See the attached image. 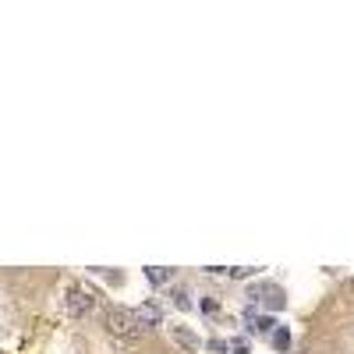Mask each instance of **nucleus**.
I'll return each instance as SVG.
<instances>
[{
  "instance_id": "1",
  "label": "nucleus",
  "mask_w": 354,
  "mask_h": 354,
  "mask_svg": "<svg viewBox=\"0 0 354 354\" xmlns=\"http://www.w3.org/2000/svg\"><path fill=\"white\" fill-rule=\"evenodd\" d=\"M103 326H107L110 337H121V340H138L142 333L149 329L138 319V312H131V308H110L107 316H103Z\"/></svg>"
},
{
  "instance_id": "2",
  "label": "nucleus",
  "mask_w": 354,
  "mask_h": 354,
  "mask_svg": "<svg viewBox=\"0 0 354 354\" xmlns=\"http://www.w3.org/2000/svg\"><path fill=\"white\" fill-rule=\"evenodd\" d=\"M64 308H68L71 319H81V316H89V312L96 308V294L86 290V287H71L68 298H64Z\"/></svg>"
},
{
  "instance_id": "3",
  "label": "nucleus",
  "mask_w": 354,
  "mask_h": 354,
  "mask_svg": "<svg viewBox=\"0 0 354 354\" xmlns=\"http://www.w3.org/2000/svg\"><path fill=\"white\" fill-rule=\"evenodd\" d=\"M145 277H149L153 283H166V280H170V269H166V266H149V269H145Z\"/></svg>"
},
{
  "instance_id": "4",
  "label": "nucleus",
  "mask_w": 354,
  "mask_h": 354,
  "mask_svg": "<svg viewBox=\"0 0 354 354\" xmlns=\"http://www.w3.org/2000/svg\"><path fill=\"white\" fill-rule=\"evenodd\" d=\"M174 340H177L181 347H188V351H195V347H199L195 333H188V329H174Z\"/></svg>"
},
{
  "instance_id": "5",
  "label": "nucleus",
  "mask_w": 354,
  "mask_h": 354,
  "mask_svg": "<svg viewBox=\"0 0 354 354\" xmlns=\"http://www.w3.org/2000/svg\"><path fill=\"white\" fill-rule=\"evenodd\" d=\"M273 347H277V351H287V347H290V333H287V329H277V333H273Z\"/></svg>"
},
{
  "instance_id": "6",
  "label": "nucleus",
  "mask_w": 354,
  "mask_h": 354,
  "mask_svg": "<svg viewBox=\"0 0 354 354\" xmlns=\"http://www.w3.org/2000/svg\"><path fill=\"white\" fill-rule=\"evenodd\" d=\"M273 326H277L273 319H269V316H262V319H255V326H252V329H255V333H269Z\"/></svg>"
},
{
  "instance_id": "7",
  "label": "nucleus",
  "mask_w": 354,
  "mask_h": 354,
  "mask_svg": "<svg viewBox=\"0 0 354 354\" xmlns=\"http://www.w3.org/2000/svg\"><path fill=\"white\" fill-rule=\"evenodd\" d=\"M199 308H202V312H210V316H213V312H216L220 305H216L213 298H202V301H199Z\"/></svg>"
},
{
  "instance_id": "8",
  "label": "nucleus",
  "mask_w": 354,
  "mask_h": 354,
  "mask_svg": "<svg viewBox=\"0 0 354 354\" xmlns=\"http://www.w3.org/2000/svg\"><path fill=\"white\" fill-rule=\"evenodd\" d=\"M174 305L177 308H188V294H184V290H174Z\"/></svg>"
},
{
  "instance_id": "9",
  "label": "nucleus",
  "mask_w": 354,
  "mask_h": 354,
  "mask_svg": "<svg viewBox=\"0 0 354 354\" xmlns=\"http://www.w3.org/2000/svg\"><path fill=\"white\" fill-rule=\"evenodd\" d=\"M231 354H248V347H244V344H241V340H238V344H234V347H231Z\"/></svg>"
},
{
  "instance_id": "10",
  "label": "nucleus",
  "mask_w": 354,
  "mask_h": 354,
  "mask_svg": "<svg viewBox=\"0 0 354 354\" xmlns=\"http://www.w3.org/2000/svg\"><path fill=\"white\" fill-rule=\"evenodd\" d=\"M347 287H351V290H354V277H351V280H347Z\"/></svg>"
}]
</instances>
